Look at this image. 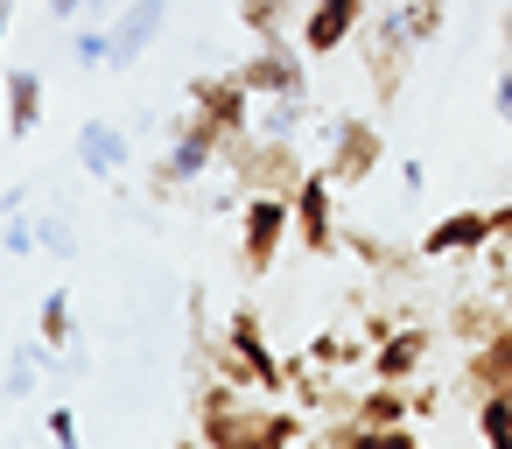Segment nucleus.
Returning a JSON list of instances; mask_svg holds the SVG:
<instances>
[{
	"mask_svg": "<svg viewBox=\"0 0 512 449\" xmlns=\"http://www.w3.org/2000/svg\"><path fill=\"white\" fill-rule=\"evenodd\" d=\"M239 22H246L260 43H281V0H239Z\"/></svg>",
	"mask_w": 512,
	"mask_h": 449,
	"instance_id": "obj_24",
	"label": "nucleus"
},
{
	"mask_svg": "<svg viewBox=\"0 0 512 449\" xmlns=\"http://www.w3.org/2000/svg\"><path fill=\"white\" fill-rule=\"evenodd\" d=\"M477 435L498 442V449H512V393H484L477 400Z\"/></svg>",
	"mask_w": 512,
	"mask_h": 449,
	"instance_id": "obj_20",
	"label": "nucleus"
},
{
	"mask_svg": "<svg viewBox=\"0 0 512 449\" xmlns=\"http://www.w3.org/2000/svg\"><path fill=\"white\" fill-rule=\"evenodd\" d=\"M393 8H400V22H407L414 43H435L442 36V0H393Z\"/></svg>",
	"mask_w": 512,
	"mask_h": 449,
	"instance_id": "obj_21",
	"label": "nucleus"
},
{
	"mask_svg": "<svg viewBox=\"0 0 512 449\" xmlns=\"http://www.w3.org/2000/svg\"><path fill=\"white\" fill-rule=\"evenodd\" d=\"M8 36H15V0H0V50H8Z\"/></svg>",
	"mask_w": 512,
	"mask_h": 449,
	"instance_id": "obj_30",
	"label": "nucleus"
},
{
	"mask_svg": "<svg viewBox=\"0 0 512 449\" xmlns=\"http://www.w3.org/2000/svg\"><path fill=\"white\" fill-rule=\"evenodd\" d=\"M463 379H470L477 400H484V393H512V323H498V330H484V337L470 344Z\"/></svg>",
	"mask_w": 512,
	"mask_h": 449,
	"instance_id": "obj_11",
	"label": "nucleus"
},
{
	"mask_svg": "<svg viewBox=\"0 0 512 449\" xmlns=\"http://www.w3.org/2000/svg\"><path fill=\"white\" fill-rule=\"evenodd\" d=\"M190 99H197L190 113H197L225 148L253 134V92L239 85V71H232V78H197V85H190Z\"/></svg>",
	"mask_w": 512,
	"mask_h": 449,
	"instance_id": "obj_5",
	"label": "nucleus"
},
{
	"mask_svg": "<svg viewBox=\"0 0 512 449\" xmlns=\"http://www.w3.org/2000/svg\"><path fill=\"white\" fill-rule=\"evenodd\" d=\"M43 15L71 29V22H85V15H92V0H43Z\"/></svg>",
	"mask_w": 512,
	"mask_h": 449,
	"instance_id": "obj_28",
	"label": "nucleus"
},
{
	"mask_svg": "<svg viewBox=\"0 0 512 449\" xmlns=\"http://www.w3.org/2000/svg\"><path fill=\"white\" fill-rule=\"evenodd\" d=\"M421 183H428V169H421V162H400V190L421 197Z\"/></svg>",
	"mask_w": 512,
	"mask_h": 449,
	"instance_id": "obj_29",
	"label": "nucleus"
},
{
	"mask_svg": "<svg viewBox=\"0 0 512 449\" xmlns=\"http://www.w3.org/2000/svg\"><path fill=\"white\" fill-rule=\"evenodd\" d=\"M309 428L295 421V414H239V400H232V386H211L204 393V442H302Z\"/></svg>",
	"mask_w": 512,
	"mask_h": 449,
	"instance_id": "obj_2",
	"label": "nucleus"
},
{
	"mask_svg": "<svg viewBox=\"0 0 512 449\" xmlns=\"http://www.w3.org/2000/svg\"><path fill=\"white\" fill-rule=\"evenodd\" d=\"M491 120L512 127V50H505V64H498V78H491Z\"/></svg>",
	"mask_w": 512,
	"mask_h": 449,
	"instance_id": "obj_26",
	"label": "nucleus"
},
{
	"mask_svg": "<svg viewBox=\"0 0 512 449\" xmlns=\"http://www.w3.org/2000/svg\"><path fill=\"white\" fill-rule=\"evenodd\" d=\"M253 134H267V141H295V134H302V92L253 99Z\"/></svg>",
	"mask_w": 512,
	"mask_h": 449,
	"instance_id": "obj_17",
	"label": "nucleus"
},
{
	"mask_svg": "<svg viewBox=\"0 0 512 449\" xmlns=\"http://www.w3.org/2000/svg\"><path fill=\"white\" fill-rule=\"evenodd\" d=\"M36 239H43V253H50V260H78V232H71V218L43 211V218H36Z\"/></svg>",
	"mask_w": 512,
	"mask_h": 449,
	"instance_id": "obj_22",
	"label": "nucleus"
},
{
	"mask_svg": "<svg viewBox=\"0 0 512 449\" xmlns=\"http://www.w3.org/2000/svg\"><path fill=\"white\" fill-rule=\"evenodd\" d=\"M239 85H246L253 99H281V92H302L309 78H302V64H295L288 43H260V50L239 64Z\"/></svg>",
	"mask_w": 512,
	"mask_h": 449,
	"instance_id": "obj_9",
	"label": "nucleus"
},
{
	"mask_svg": "<svg viewBox=\"0 0 512 449\" xmlns=\"http://www.w3.org/2000/svg\"><path fill=\"white\" fill-rule=\"evenodd\" d=\"M162 22H169V0H127V15L113 22V71L141 64L148 43L162 36Z\"/></svg>",
	"mask_w": 512,
	"mask_h": 449,
	"instance_id": "obj_14",
	"label": "nucleus"
},
{
	"mask_svg": "<svg viewBox=\"0 0 512 449\" xmlns=\"http://www.w3.org/2000/svg\"><path fill=\"white\" fill-rule=\"evenodd\" d=\"M50 351L78 344V316H71V288H43V330H36Z\"/></svg>",
	"mask_w": 512,
	"mask_h": 449,
	"instance_id": "obj_19",
	"label": "nucleus"
},
{
	"mask_svg": "<svg viewBox=\"0 0 512 449\" xmlns=\"http://www.w3.org/2000/svg\"><path fill=\"white\" fill-rule=\"evenodd\" d=\"M498 232H491V211H449L421 232V253L428 260H449V253H484Z\"/></svg>",
	"mask_w": 512,
	"mask_h": 449,
	"instance_id": "obj_12",
	"label": "nucleus"
},
{
	"mask_svg": "<svg viewBox=\"0 0 512 449\" xmlns=\"http://www.w3.org/2000/svg\"><path fill=\"white\" fill-rule=\"evenodd\" d=\"M43 435H50V442H78V414H71V407L57 400V407L43 414Z\"/></svg>",
	"mask_w": 512,
	"mask_h": 449,
	"instance_id": "obj_27",
	"label": "nucleus"
},
{
	"mask_svg": "<svg viewBox=\"0 0 512 449\" xmlns=\"http://www.w3.org/2000/svg\"><path fill=\"white\" fill-rule=\"evenodd\" d=\"M288 232H295V204H288V190H253L246 211H239V267L260 281V274L281 260Z\"/></svg>",
	"mask_w": 512,
	"mask_h": 449,
	"instance_id": "obj_1",
	"label": "nucleus"
},
{
	"mask_svg": "<svg viewBox=\"0 0 512 449\" xmlns=\"http://www.w3.org/2000/svg\"><path fill=\"white\" fill-rule=\"evenodd\" d=\"M71 57L85 71H113V22H71Z\"/></svg>",
	"mask_w": 512,
	"mask_h": 449,
	"instance_id": "obj_18",
	"label": "nucleus"
},
{
	"mask_svg": "<svg viewBox=\"0 0 512 449\" xmlns=\"http://www.w3.org/2000/svg\"><path fill=\"white\" fill-rule=\"evenodd\" d=\"M365 22V0H316V8L302 15V50L309 57H330L351 43V29Z\"/></svg>",
	"mask_w": 512,
	"mask_h": 449,
	"instance_id": "obj_13",
	"label": "nucleus"
},
{
	"mask_svg": "<svg viewBox=\"0 0 512 449\" xmlns=\"http://www.w3.org/2000/svg\"><path fill=\"white\" fill-rule=\"evenodd\" d=\"M428 344H435L428 330H386V337H379V351H372V372L400 386V379H414V372L428 365Z\"/></svg>",
	"mask_w": 512,
	"mask_h": 449,
	"instance_id": "obj_16",
	"label": "nucleus"
},
{
	"mask_svg": "<svg viewBox=\"0 0 512 449\" xmlns=\"http://www.w3.org/2000/svg\"><path fill=\"white\" fill-rule=\"evenodd\" d=\"M498 43L512 50V0H505V22H498Z\"/></svg>",
	"mask_w": 512,
	"mask_h": 449,
	"instance_id": "obj_32",
	"label": "nucleus"
},
{
	"mask_svg": "<svg viewBox=\"0 0 512 449\" xmlns=\"http://www.w3.org/2000/svg\"><path fill=\"white\" fill-rule=\"evenodd\" d=\"M288 204H295V239L323 260V253H337V183L323 176V169H309L295 190H288Z\"/></svg>",
	"mask_w": 512,
	"mask_h": 449,
	"instance_id": "obj_8",
	"label": "nucleus"
},
{
	"mask_svg": "<svg viewBox=\"0 0 512 449\" xmlns=\"http://www.w3.org/2000/svg\"><path fill=\"white\" fill-rule=\"evenodd\" d=\"M491 232H498V239H512V204H498V211H491Z\"/></svg>",
	"mask_w": 512,
	"mask_h": 449,
	"instance_id": "obj_31",
	"label": "nucleus"
},
{
	"mask_svg": "<svg viewBox=\"0 0 512 449\" xmlns=\"http://www.w3.org/2000/svg\"><path fill=\"white\" fill-rule=\"evenodd\" d=\"M379 155H386V141H379V127L372 120H330L323 127V176L330 183H365V176H379Z\"/></svg>",
	"mask_w": 512,
	"mask_h": 449,
	"instance_id": "obj_3",
	"label": "nucleus"
},
{
	"mask_svg": "<svg viewBox=\"0 0 512 449\" xmlns=\"http://www.w3.org/2000/svg\"><path fill=\"white\" fill-rule=\"evenodd\" d=\"M36 127H43V71L36 64H8V134L36 141Z\"/></svg>",
	"mask_w": 512,
	"mask_h": 449,
	"instance_id": "obj_15",
	"label": "nucleus"
},
{
	"mask_svg": "<svg viewBox=\"0 0 512 449\" xmlns=\"http://www.w3.org/2000/svg\"><path fill=\"white\" fill-rule=\"evenodd\" d=\"M225 155V141L190 113V120H176L169 127V148H162V162H155V190H183V183H197V176H211V162Z\"/></svg>",
	"mask_w": 512,
	"mask_h": 449,
	"instance_id": "obj_4",
	"label": "nucleus"
},
{
	"mask_svg": "<svg viewBox=\"0 0 512 449\" xmlns=\"http://www.w3.org/2000/svg\"><path fill=\"white\" fill-rule=\"evenodd\" d=\"M0 253H8V260H29V253H43V239H36V218L8 211V225H0Z\"/></svg>",
	"mask_w": 512,
	"mask_h": 449,
	"instance_id": "obj_23",
	"label": "nucleus"
},
{
	"mask_svg": "<svg viewBox=\"0 0 512 449\" xmlns=\"http://www.w3.org/2000/svg\"><path fill=\"white\" fill-rule=\"evenodd\" d=\"M225 162L239 169L246 190H295L302 169H295V141H267V134H246L225 148Z\"/></svg>",
	"mask_w": 512,
	"mask_h": 449,
	"instance_id": "obj_7",
	"label": "nucleus"
},
{
	"mask_svg": "<svg viewBox=\"0 0 512 449\" xmlns=\"http://www.w3.org/2000/svg\"><path fill=\"white\" fill-rule=\"evenodd\" d=\"M127 162H134L127 127H113V120H85V127H78V169H85V176L113 183V176H127Z\"/></svg>",
	"mask_w": 512,
	"mask_h": 449,
	"instance_id": "obj_10",
	"label": "nucleus"
},
{
	"mask_svg": "<svg viewBox=\"0 0 512 449\" xmlns=\"http://www.w3.org/2000/svg\"><path fill=\"white\" fill-rule=\"evenodd\" d=\"M225 344H232V358H225V379H232V386H267V393L288 386V372H281V358L267 351L253 309H232V337H225Z\"/></svg>",
	"mask_w": 512,
	"mask_h": 449,
	"instance_id": "obj_6",
	"label": "nucleus"
},
{
	"mask_svg": "<svg viewBox=\"0 0 512 449\" xmlns=\"http://www.w3.org/2000/svg\"><path fill=\"white\" fill-rule=\"evenodd\" d=\"M498 323H505V316H498V309H484V302H463V309H456V330H463L470 344H477L484 330H498Z\"/></svg>",
	"mask_w": 512,
	"mask_h": 449,
	"instance_id": "obj_25",
	"label": "nucleus"
}]
</instances>
